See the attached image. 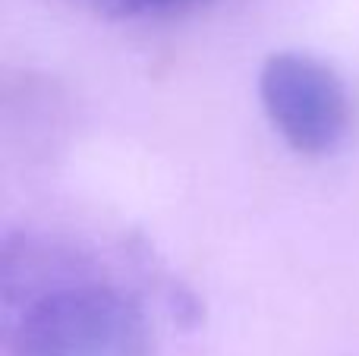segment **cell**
Returning <instances> with one entry per match:
<instances>
[{
	"label": "cell",
	"instance_id": "1",
	"mask_svg": "<svg viewBox=\"0 0 359 356\" xmlns=\"http://www.w3.org/2000/svg\"><path fill=\"white\" fill-rule=\"evenodd\" d=\"M4 356H151L145 300L92 249L67 237L6 231L0 240Z\"/></svg>",
	"mask_w": 359,
	"mask_h": 356
},
{
	"label": "cell",
	"instance_id": "4",
	"mask_svg": "<svg viewBox=\"0 0 359 356\" xmlns=\"http://www.w3.org/2000/svg\"><path fill=\"white\" fill-rule=\"evenodd\" d=\"M95 16L111 22H155V19H174L208 6L211 0H76Z\"/></svg>",
	"mask_w": 359,
	"mask_h": 356
},
{
	"label": "cell",
	"instance_id": "2",
	"mask_svg": "<svg viewBox=\"0 0 359 356\" xmlns=\"http://www.w3.org/2000/svg\"><path fill=\"white\" fill-rule=\"evenodd\" d=\"M259 104L271 130L303 158L334 155L353 126L344 76L309 50H274L259 67Z\"/></svg>",
	"mask_w": 359,
	"mask_h": 356
},
{
	"label": "cell",
	"instance_id": "3",
	"mask_svg": "<svg viewBox=\"0 0 359 356\" xmlns=\"http://www.w3.org/2000/svg\"><path fill=\"white\" fill-rule=\"evenodd\" d=\"M130 259L136 262V271L149 281V287L158 290V296H161L164 309L170 313V319L177 322L180 328H186V331H192V328H198L205 322V306L202 300L196 296V290L189 287L186 281H180L174 271L168 268L164 262H158L155 249H151L149 240L136 237L133 240L130 249Z\"/></svg>",
	"mask_w": 359,
	"mask_h": 356
}]
</instances>
